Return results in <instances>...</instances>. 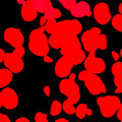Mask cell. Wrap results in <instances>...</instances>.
<instances>
[{
    "label": "cell",
    "instance_id": "31",
    "mask_svg": "<svg viewBox=\"0 0 122 122\" xmlns=\"http://www.w3.org/2000/svg\"><path fill=\"white\" fill-rule=\"evenodd\" d=\"M43 60H44V62H46V63H52L53 62V59L51 58V57H49L48 55L43 56Z\"/></svg>",
    "mask_w": 122,
    "mask_h": 122
},
{
    "label": "cell",
    "instance_id": "7",
    "mask_svg": "<svg viewBox=\"0 0 122 122\" xmlns=\"http://www.w3.org/2000/svg\"><path fill=\"white\" fill-rule=\"evenodd\" d=\"M97 104L100 108V113L103 117L111 118L117 113L120 107L121 101L117 96H103L97 98Z\"/></svg>",
    "mask_w": 122,
    "mask_h": 122
},
{
    "label": "cell",
    "instance_id": "13",
    "mask_svg": "<svg viewBox=\"0 0 122 122\" xmlns=\"http://www.w3.org/2000/svg\"><path fill=\"white\" fill-rule=\"evenodd\" d=\"M70 12L73 17L81 18V17H86V16H91L93 14V11L90 4L86 1H81L77 2L74 5V7L70 10Z\"/></svg>",
    "mask_w": 122,
    "mask_h": 122
},
{
    "label": "cell",
    "instance_id": "27",
    "mask_svg": "<svg viewBox=\"0 0 122 122\" xmlns=\"http://www.w3.org/2000/svg\"><path fill=\"white\" fill-rule=\"evenodd\" d=\"M0 122H10V118L8 116H6L5 114L1 113L0 114Z\"/></svg>",
    "mask_w": 122,
    "mask_h": 122
},
{
    "label": "cell",
    "instance_id": "33",
    "mask_svg": "<svg viewBox=\"0 0 122 122\" xmlns=\"http://www.w3.org/2000/svg\"><path fill=\"white\" fill-rule=\"evenodd\" d=\"M4 56H5V52L3 49H0V62H2L3 61V58H4Z\"/></svg>",
    "mask_w": 122,
    "mask_h": 122
},
{
    "label": "cell",
    "instance_id": "9",
    "mask_svg": "<svg viewBox=\"0 0 122 122\" xmlns=\"http://www.w3.org/2000/svg\"><path fill=\"white\" fill-rule=\"evenodd\" d=\"M20 103V98L13 89L3 87L0 93V106L7 110L15 109Z\"/></svg>",
    "mask_w": 122,
    "mask_h": 122
},
{
    "label": "cell",
    "instance_id": "11",
    "mask_svg": "<svg viewBox=\"0 0 122 122\" xmlns=\"http://www.w3.org/2000/svg\"><path fill=\"white\" fill-rule=\"evenodd\" d=\"M3 39L11 47H20L25 43V38L21 30L17 28H7L3 33Z\"/></svg>",
    "mask_w": 122,
    "mask_h": 122
},
{
    "label": "cell",
    "instance_id": "38",
    "mask_svg": "<svg viewBox=\"0 0 122 122\" xmlns=\"http://www.w3.org/2000/svg\"><path fill=\"white\" fill-rule=\"evenodd\" d=\"M17 2L20 3V4L22 5V4H25V0H17Z\"/></svg>",
    "mask_w": 122,
    "mask_h": 122
},
{
    "label": "cell",
    "instance_id": "12",
    "mask_svg": "<svg viewBox=\"0 0 122 122\" xmlns=\"http://www.w3.org/2000/svg\"><path fill=\"white\" fill-rule=\"evenodd\" d=\"M83 65L86 70L93 73H102L106 69V63L100 57H97L95 54H89L86 58L83 61Z\"/></svg>",
    "mask_w": 122,
    "mask_h": 122
},
{
    "label": "cell",
    "instance_id": "34",
    "mask_svg": "<svg viewBox=\"0 0 122 122\" xmlns=\"http://www.w3.org/2000/svg\"><path fill=\"white\" fill-rule=\"evenodd\" d=\"M21 121H25V122H29L30 120L28 119V118H25V117H20V118H17V119H16V122H21Z\"/></svg>",
    "mask_w": 122,
    "mask_h": 122
},
{
    "label": "cell",
    "instance_id": "1",
    "mask_svg": "<svg viewBox=\"0 0 122 122\" xmlns=\"http://www.w3.org/2000/svg\"><path fill=\"white\" fill-rule=\"evenodd\" d=\"M43 28L50 35L55 36L62 46L65 41L77 37L81 33L82 25L77 20H65L61 21L49 20Z\"/></svg>",
    "mask_w": 122,
    "mask_h": 122
},
{
    "label": "cell",
    "instance_id": "6",
    "mask_svg": "<svg viewBox=\"0 0 122 122\" xmlns=\"http://www.w3.org/2000/svg\"><path fill=\"white\" fill-rule=\"evenodd\" d=\"M25 53V50L24 46L14 48L13 52L5 53V56L3 58L2 63L5 65V67H7L11 71H13L14 73H20L25 67V62L22 60Z\"/></svg>",
    "mask_w": 122,
    "mask_h": 122
},
{
    "label": "cell",
    "instance_id": "22",
    "mask_svg": "<svg viewBox=\"0 0 122 122\" xmlns=\"http://www.w3.org/2000/svg\"><path fill=\"white\" fill-rule=\"evenodd\" d=\"M75 108H76L75 104L72 103L70 100H68V99H66L62 103V109L67 115H73V114H75Z\"/></svg>",
    "mask_w": 122,
    "mask_h": 122
},
{
    "label": "cell",
    "instance_id": "8",
    "mask_svg": "<svg viewBox=\"0 0 122 122\" xmlns=\"http://www.w3.org/2000/svg\"><path fill=\"white\" fill-rule=\"evenodd\" d=\"M60 93L66 96L68 100L72 103L77 104L81 100V90L78 85L70 78H64L59 82Z\"/></svg>",
    "mask_w": 122,
    "mask_h": 122
},
{
    "label": "cell",
    "instance_id": "5",
    "mask_svg": "<svg viewBox=\"0 0 122 122\" xmlns=\"http://www.w3.org/2000/svg\"><path fill=\"white\" fill-rule=\"evenodd\" d=\"M77 77L79 81H83L85 86L91 95L98 96L101 94H105L107 92L106 86L104 85L102 79L99 77L98 74L90 72L89 70H82L78 73Z\"/></svg>",
    "mask_w": 122,
    "mask_h": 122
},
{
    "label": "cell",
    "instance_id": "25",
    "mask_svg": "<svg viewBox=\"0 0 122 122\" xmlns=\"http://www.w3.org/2000/svg\"><path fill=\"white\" fill-rule=\"evenodd\" d=\"M49 45H50V47L54 48V49H60L61 48L60 41L53 35H50V38H49Z\"/></svg>",
    "mask_w": 122,
    "mask_h": 122
},
{
    "label": "cell",
    "instance_id": "2",
    "mask_svg": "<svg viewBox=\"0 0 122 122\" xmlns=\"http://www.w3.org/2000/svg\"><path fill=\"white\" fill-rule=\"evenodd\" d=\"M61 57L60 58L73 67L77 64L81 63L86 58V51L81 49V41L77 37L71 38V39L65 41L60 48Z\"/></svg>",
    "mask_w": 122,
    "mask_h": 122
},
{
    "label": "cell",
    "instance_id": "24",
    "mask_svg": "<svg viewBox=\"0 0 122 122\" xmlns=\"http://www.w3.org/2000/svg\"><path fill=\"white\" fill-rule=\"evenodd\" d=\"M60 2V4L62 5L64 8H66L67 10H71L76 4V0H58Z\"/></svg>",
    "mask_w": 122,
    "mask_h": 122
},
{
    "label": "cell",
    "instance_id": "18",
    "mask_svg": "<svg viewBox=\"0 0 122 122\" xmlns=\"http://www.w3.org/2000/svg\"><path fill=\"white\" fill-rule=\"evenodd\" d=\"M32 2L38 12H41L44 14L53 7L52 2L50 0H32Z\"/></svg>",
    "mask_w": 122,
    "mask_h": 122
},
{
    "label": "cell",
    "instance_id": "14",
    "mask_svg": "<svg viewBox=\"0 0 122 122\" xmlns=\"http://www.w3.org/2000/svg\"><path fill=\"white\" fill-rule=\"evenodd\" d=\"M20 15L25 21H33L34 20H36L38 11L33 5L32 0H25V3L22 4L20 8Z\"/></svg>",
    "mask_w": 122,
    "mask_h": 122
},
{
    "label": "cell",
    "instance_id": "36",
    "mask_svg": "<svg viewBox=\"0 0 122 122\" xmlns=\"http://www.w3.org/2000/svg\"><path fill=\"white\" fill-rule=\"evenodd\" d=\"M75 77H76L75 73H70V74H69V78H70V79H72V81H74Z\"/></svg>",
    "mask_w": 122,
    "mask_h": 122
},
{
    "label": "cell",
    "instance_id": "35",
    "mask_svg": "<svg viewBox=\"0 0 122 122\" xmlns=\"http://www.w3.org/2000/svg\"><path fill=\"white\" fill-rule=\"evenodd\" d=\"M68 120L65 119V118H58V119H56L55 122H67Z\"/></svg>",
    "mask_w": 122,
    "mask_h": 122
},
{
    "label": "cell",
    "instance_id": "20",
    "mask_svg": "<svg viewBox=\"0 0 122 122\" xmlns=\"http://www.w3.org/2000/svg\"><path fill=\"white\" fill-rule=\"evenodd\" d=\"M112 28L119 33H122V13L115 14L111 20Z\"/></svg>",
    "mask_w": 122,
    "mask_h": 122
},
{
    "label": "cell",
    "instance_id": "39",
    "mask_svg": "<svg viewBox=\"0 0 122 122\" xmlns=\"http://www.w3.org/2000/svg\"><path fill=\"white\" fill-rule=\"evenodd\" d=\"M119 54H120V57L122 58V49H120V52H119Z\"/></svg>",
    "mask_w": 122,
    "mask_h": 122
},
{
    "label": "cell",
    "instance_id": "10",
    "mask_svg": "<svg viewBox=\"0 0 122 122\" xmlns=\"http://www.w3.org/2000/svg\"><path fill=\"white\" fill-rule=\"evenodd\" d=\"M93 16L99 25H105L107 24H109L112 20V15H111L109 5L105 2L97 3L93 9Z\"/></svg>",
    "mask_w": 122,
    "mask_h": 122
},
{
    "label": "cell",
    "instance_id": "37",
    "mask_svg": "<svg viewBox=\"0 0 122 122\" xmlns=\"http://www.w3.org/2000/svg\"><path fill=\"white\" fill-rule=\"evenodd\" d=\"M118 10H119V13H122V2L119 4V6H118Z\"/></svg>",
    "mask_w": 122,
    "mask_h": 122
},
{
    "label": "cell",
    "instance_id": "3",
    "mask_svg": "<svg viewBox=\"0 0 122 122\" xmlns=\"http://www.w3.org/2000/svg\"><path fill=\"white\" fill-rule=\"evenodd\" d=\"M81 41L85 51L89 54H96L98 50H105L108 45L106 35L102 34V30L97 26L86 30L81 35Z\"/></svg>",
    "mask_w": 122,
    "mask_h": 122
},
{
    "label": "cell",
    "instance_id": "15",
    "mask_svg": "<svg viewBox=\"0 0 122 122\" xmlns=\"http://www.w3.org/2000/svg\"><path fill=\"white\" fill-rule=\"evenodd\" d=\"M112 74L114 76V83L116 86V93L122 95V62L116 61L111 67Z\"/></svg>",
    "mask_w": 122,
    "mask_h": 122
},
{
    "label": "cell",
    "instance_id": "23",
    "mask_svg": "<svg viewBox=\"0 0 122 122\" xmlns=\"http://www.w3.org/2000/svg\"><path fill=\"white\" fill-rule=\"evenodd\" d=\"M62 104L59 102V101H53L51 107H50V115L51 116H58L59 114L62 111Z\"/></svg>",
    "mask_w": 122,
    "mask_h": 122
},
{
    "label": "cell",
    "instance_id": "16",
    "mask_svg": "<svg viewBox=\"0 0 122 122\" xmlns=\"http://www.w3.org/2000/svg\"><path fill=\"white\" fill-rule=\"evenodd\" d=\"M71 69H72V67L69 64H67L65 61H63L61 58L58 59V61L56 62L54 66L55 75L61 78H65L67 76H69V74L71 73Z\"/></svg>",
    "mask_w": 122,
    "mask_h": 122
},
{
    "label": "cell",
    "instance_id": "21",
    "mask_svg": "<svg viewBox=\"0 0 122 122\" xmlns=\"http://www.w3.org/2000/svg\"><path fill=\"white\" fill-rule=\"evenodd\" d=\"M61 15H62V12L58 9V8H54V7H52L50 10H48L47 12L44 14V16L47 18V20H58V18L61 17Z\"/></svg>",
    "mask_w": 122,
    "mask_h": 122
},
{
    "label": "cell",
    "instance_id": "4",
    "mask_svg": "<svg viewBox=\"0 0 122 122\" xmlns=\"http://www.w3.org/2000/svg\"><path fill=\"white\" fill-rule=\"evenodd\" d=\"M29 49L34 55L43 57L49 53V39L46 36V30L43 26L33 30L29 35Z\"/></svg>",
    "mask_w": 122,
    "mask_h": 122
},
{
    "label": "cell",
    "instance_id": "30",
    "mask_svg": "<svg viewBox=\"0 0 122 122\" xmlns=\"http://www.w3.org/2000/svg\"><path fill=\"white\" fill-rule=\"evenodd\" d=\"M43 92H44V94H45V96L46 97H49L51 95V91H50V86H45L43 87Z\"/></svg>",
    "mask_w": 122,
    "mask_h": 122
},
{
    "label": "cell",
    "instance_id": "17",
    "mask_svg": "<svg viewBox=\"0 0 122 122\" xmlns=\"http://www.w3.org/2000/svg\"><path fill=\"white\" fill-rule=\"evenodd\" d=\"M13 71H11L8 68H1L0 69V87L3 89L11 83L13 79Z\"/></svg>",
    "mask_w": 122,
    "mask_h": 122
},
{
    "label": "cell",
    "instance_id": "28",
    "mask_svg": "<svg viewBox=\"0 0 122 122\" xmlns=\"http://www.w3.org/2000/svg\"><path fill=\"white\" fill-rule=\"evenodd\" d=\"M111 56L114 61H119V58H120V54L119 53H117L116 51H112L111 52Z\"/></svg>",
    "mask_w": 122,
    "mask_h": 122
},
{
    "label": "cell",
    "instance_id": "29",
    "mask_svg": "<svg viewBox=\"0 0 122 122\" xmlns=\"http://www.w3.org/2000/svg\"><path fill=\"white\" fill-rule=\"evenodd\" d=\"M116 115H117V119L122 121V103L120 104V107H119V109H118Z\"/></svg>",
    "mask_w": 122,
    "mask_h": 122
},
{
    "label": "cell",
    "instance_id": "26",
    "mask_svg": "<svg viewBox=\"0 0 122 122\" xmlns=\"http://www.w3.org/2000/svg\"><path fill=\"white\" fill-rule=\"evenodd\" d=\"M34 119H35L36 122H47L48 117L43 112H37L35 114V118H34Z\"/></svg>",
    "mask_w": 122,
    "mask_h": 122
},
{
    "label": "cell",
    "instance_id": "32",
    "mask_svg": "<svg viewBox=\"0 0 122 122\" xmlns=\"http://www.w3.org/2000/svg\"><path fill=\"white\" fill-rule=\"evenodd\" d=\"M48 22V20H47V18H46L45 16H42L41 17V20H40V25H41V26H44Z\"/></svg>",
    "mask_w": 122,
    "mask_h": 122
},
{
    "label": "cell",
    "instance_id": "19",
    "mask_svg": "<svg viewBox=\"0 0 122 122\" xmlns=\"http://www.w3.org/2000/svg\"><path fill=\"white\" fill-rule=\"evenodd\" d=\"M93 115V110L89 109L86 104L85 103H81V104H78L75 108V116L78 118V119H83L86 116H92Z\"/></svg>",
    "mask_w": 122,
    "mask_h": 122
}]
</instances>
